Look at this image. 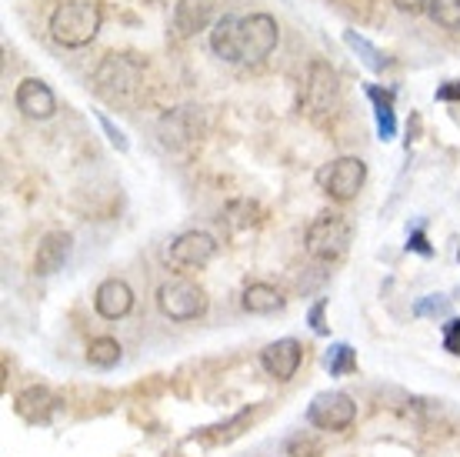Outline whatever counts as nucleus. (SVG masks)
Instances as JSON below:
<instances>
[{"label":"nucleus","instance_id":"1","mask_svg":"<svg viewBox=\"0 0 460 457\" xmlns=\"http://www.w3.org/2000/svg\"><path fill=\"white\" fill-rule=\"evenodd\" d=\"M101 23H104L101 4H93V0H64L50 13V37L60 47L77 50V47H87L93 37L101 34Z\"/></svg>","mask_w":460,"mask_h":457},{"label":"nucleus","instance_id":"2","mask_svg":"<svg viewBox=\"0 0 460 457\" xmlns=\"http://www.w3.org/2000/svg\"><path fill=\"white\" fill-rule=\"evenodd\" d=\"M144 84V64L130 54H107L93 70V91L111 103H130Z\"/></svg>","mask_w":460,"mask_h":457},{"label":"nucleus","instance_id":"3","mask_svg":"<svg viewBox=\"0 0 460 457\" xmlns=\"http://www.w3.org/2000/svg\"><path fill=\"white\" fill-rule=\"evenodd\" d=\"M350 237H354V230H350L344 214H331V211H327V214H321V218L307 228L304 247H307V254H311L314 261L334 264L347 254Z\"/></svg>","mask_w":460,"mask_h":457},{"label":"nucleus","instance_id":"4","mask_svg":"<svg viewBox=\"0 0 460 457\" xmlns=\"http://www.w3.org/2000/svg\"><path fill=\"white\" fill-rule=\"evenodd\" d=\"M341 103V77L331 64L323 60H314L307 74H304V84H300V111L311 117H323L337 111Z\"/></svg>","mask_w":460,"mask_h":457},{"label":"nucleus","instance_id":"5","mask_svg":"<svg viewBox=\"0 0 460 457\" xmlns=\"http://www.w3.org/2000/svg\"><path fill=\"white\" fill-rule=\"evenodd\" d=\"M157 308H161L164 318L171 320H197L208 310V294L194 281L177 277V281H167V284L157 287Z\"/></svg>","mask_w":460,"mask_h":457},{"label":"nucleus","instance_id":"6","mask_svg":"<svg viewBox=\"0 0 460 457\" xmlns=\"http://www.w3.org/2000/svg\"><path fill=\"white\" fill-rule=\"evenodd\" d=\"M367 181V164L360 157H337L317 171V187L334 201H354Z\"/></svg>","mask_w":460,"mask_h":457},{"label":"nucleus","instance_id":"7","mask_svg":"<svg viewBox=\"0 0 460 457\" xmlns=\"http://www.w3.org/2000/svg\"><path fill=\"white\" fill-rule=\"evenodd\" d=\"M357 417V404L354 398H347L344 390H323L311 400L307 408V421L321 431H344L350 427Z\"/></svg>","mask_w":460,"mask_h":457},{"label":"nucleus","instance_id":"8","mask_svg":"<svg viewBox=\"0 0 460 457\" xmlns=\"http://www.w3.org/2000/svg\"><path fill=\"white\" fill-rule=\"evenodd\" d=\"M214 254H217L214 234H208V230H187V234L171 240L167 264L181 267V271H194V267L200 271V267H208V264L214 261Z\"/></svg>","mask_w":460,"mask_h":457},{"label":"nucleus","instance_id":"9","mask_svg":"<svg viewBox=\"0 0 460 457\" xmlns=\"http://www.w3.org/2000/svg\"><path fill=\"white\" fill-rule=\"evenodd\" d=\"M280 40V27L270 13H251L241 17V58L243 60H264Z\"/></svg>","mask_w":460,"mask_h":457},{"label":"nucleus","instance_id":"10","mask_svg":"<svg viewBox=\"0 0 460 457\" xmlns=\"http://www.w3.org/2000/svg\"><path fill=\"white\" fill-rule=\"evenodd\" d=\"M13 107L21 111L27 121H47L58 111V97L40 77H23L13 91Z\"/></svg>","mask_w":460,"mask_h":457},{"label":"nucleus","instance_id":"11","mask_svg":"<svg viewBox=\"0 0 460 457\" xmlns=\"http://www.w3.org/2000/svg\"><path fill=\"white\" fill-rule=\"evenodd\" d=\"M70 251H74V237H70L67 230H50V234H44L34 254V274L37 277L58 274L60 267L67 264Z\"/></svg>","mask_w":460,"mask_h":457},{"label":"nucleus","instance_id":"12","mask_svg":"<svg viewBox=\"0 0 460 457\" xmlns=\"http://www.w3.org/2000/svg\"><path fill=\"white\" fill-rule=\"evenodd\" d=\"M93 310L104 320H120L134 310V291L120 277H107L93 294Z\"/></svg>","mask_w":460,"mask_h":457},{"label":"nucleus","instance_id":"13","mask_svg":"<svg viewBox=\"0 0 460 457\" xmlns=\"http://www.w3.org/2000/svg\"><path fill=\"white\" fill-rule=\"evenodd\" d=\"M300 357H304L300 344L294 341V337H284V341L267 344L264 351H261V367H264L274 381H290L297 374Z\"/></svg>","mask_w":460,"mask_h":457},{"label":"nucleus","instance_id":"14","mask_svg":"<svg viewBox=\"0 0 460 457\" xmlns=\"http://www.w3.org/2000/svg\"><path fill=\"white\" fill-rule=\"evenodd\" d=\"M210 50L217 54L220 60L227 64H241V17L234 13H224L214 21V31H210Z\"/></svg>","mask_w":460,"mask_h":457},{"label":"nucleus","instance_id":"15","mask_svg":"<svg viewBox=\"0 0 460 457\" xmlns=\"http://www.w3.org/2000/svg\"><path fill=\"white\" fill-rule=\"evenodd\" d=\"M208 21H210L208 0H181L173 7V31H177V37H190L197 31H204Z\"/></svg>","mask_w":460,"mask_h":457},{"label":"nucleus","instance_id":"16","mask_svg":"<svg viewBox=\"0 0 460 457\" xmlns=\"http://www.w3.org/2000/svg\"><path fill=\"white\" fill-rule=\"evenodd\" d=\"M241 308L247 314H277V310L284 308V294L277 287L264 284V281H253V284L243 287Z\"/></svg>","mask_w":460,"mask_h":457},{"label":"nucleus","instance_id":"17","mask_svg":"<svg viewBox=\"0 0 460 457\" xmlns=\"http://www.w3.org/2000/svg\"><path fill=\"white\" fill-rule=\"evenodd\" d=\"M58 408V398L47 388H27L17 394V414L23 421H47Z\"/></svg>","mask_w":460,"mask_h":457},{"label":"nucleus","instance_id":"18","mask_svg":"<svg viewBox=\"0 0 460 457\" xmlns=\"http://www.w3.org/2000/svg\"><path fill=\"white\" fill-rule=\"evenodd\" d=\"M367 97L374 101V117H377L380 140H394V134H397V117H394V94L384 91V87H377V84H370Z\"/></svg>","mask_w":460,"mask_h":457},{"label":"nucleus","instance_id":"19","mask_svg":"<svg viewBox=\"0 0 460 457\" xmlns=\"http://www.w3.org/2000/svg\"><path fill=\"white\" fill-rule=\"evenodd\" d=\"M344 44L350 47V50H354L357 58L364 60V64H367L370 70H384V67H391V60H387V54H384V50H377V47L370 44L367 37H360V34H354V31H344Z\"/></svg>","mask_w":460,"mask_h":457},{"label":"nucleus","instance_id":"20","mask_svg":"<svg viewBox=\"0 0 460 457\" xmlns=\"http://www.w3.org/2000/svg\"><path fill=\"white\" fill-rule=\"evenodd\" d=\"M120 357H124V347L114 341V337H93L91 344H87V364L93 367H114L120 364Z\"/></svg>","mask_w":460,"mask_h":457},{"label":"nucleus","instance_id":"21","mask_svg":"<svg viewBox=\"0 0 460 457\" xmlns=\"http://www.w3.org/2000/svg\"><path fill=\"white\" fill-rule=\"evenodd\" d=\"M424 11L444 31H460V0H424Z\"/></svg>","mask_w":460,"mask_h":457},{"label":"nucleus","instance_id":"22","mask_svg":"<svg viewBox=\"0 0 460 457\" xmlns=\"http://www.w3.org/2000/svg\"><path fill=\"white\" fill-rule=\"evenodd\" d=\"M323 367L334 374V378H344V374H350L357 367V354L350 344H334L331 351H327V357H323Z\"/></svg>","mask_w":460,"mask_h":457},{"label":"nucleus","instance_id":"23","mask_svg":"<svg viewBox=\"0 0 460 457\" xmlns=\"http://www.w3.org/2000/svg\"><path fill=\"white\" fill-rule=\"evenodd\" d=\"M97 124L104 127L107 140H111V144H114V148L120 150V154H127V150H130V140H127V134L120 130V127H114V121H111V117H107L104 111H97Z\"/></svg>","mask_w":460,"mask_h":457},{"label":"nucleus","instance_id":"24","mask_svg":"<svg viewBox=\"0 0 460 457\" xmlns=\"http://www.w3.org/2000/svg\"><path fill=\"white\" fill-rule=\"evenodd\" d=\"M447 308H450L447 298H440V294H430V298L417 300L414 314H417V318H438V314H447Z\"/></svg>","mask_w":460,"mask_h":457},{"label":"nucleus","instance_id":"25","mask_svg":"<svg viewBox=\"0 0 460 457\" xmlns=\"http://www.w3.org/2000/svg\"><path fill=\"white\" fill-rule=\"evenodd\" d=\"M444 344H447L450 354H460V318H450L444 327Z\"/></svg>","mask_w":460,"mask_h":457},{"label":"nucleus","instance_id":"26","mask_svg":"<svg viewBox=\"0 0 460 457\" xmlns=\"http://www.w3.org/2000/svg\"><path fill=\"white\" fill-rule=\"evenodd\" d=\"M288 454L290 457H317V444L314 441H304V437H294L288 444Z\"/></svg>","mask_w":460,"mask_h":457},{"label":"nucleus","instance_id":"27","mask_svg":"<svg viewBox=\"0 0 460 457\" xmlns=\"http://www.w3.org/2000/svg\"><path fill=\"white\" fill-rule=\"evenodd\" d=\"M438 101H444V103L460 101V80H447L444 87H438Z\"/></svg>","mask_w":460,"mask_h":457},{"label":"nucleus","instance_id":"28","mask_svg":"<svg viewBox=\"0 0 460 457\" xmlns=\"http://www.w3.org/2000/svg\"><path fill=\"white\" fill-rule=\"evenodd\" d=\"M323 310H327V300H317L311 308V327L317 334H327V324H323Z\"/></svg>","mask_w":460,"mask_h":457},{"label":"nucleus","instance_id":"29","mask_svg":"<svg viewBox=\"0 0 460 457\" xmlns=\"http://www.w3.org/2000/svg\"><path fill=\"white\" fill-rule=\"evenodd\" d=\"M407 247H411V251H417V254H424V257H430V244H427L424 230H414V234H411V240H407Z\"/></svg>","mask_w":460,"mask_h":457},{"label":"nucleus","instance_id":"30","mask_svg":"<svg viewBox=\"0 0 460 457\" xmlns=\"http://www.w3.org/2000/svg\"><path fill=\"white\" fill-rule=\"evenodd\" d=\"M394 4H397V11H411V13L424 11V0H394Z\"/></svg>","mask_w":460,"mask_h":457}]
</instances>
